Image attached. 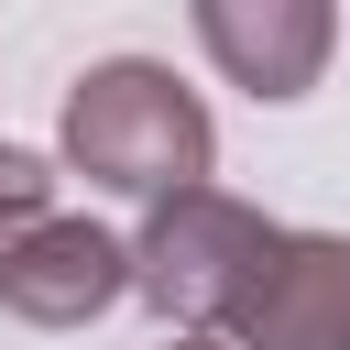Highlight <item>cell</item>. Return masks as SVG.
<instances>
[{"label":"cell","mask_w":350,"mask_h":350,"mask_svg":"<svg viewBox=\"0 0 350 350\" xmlns=\"http://www.w3.org/2000/svg\"><path fill=\"white\" fill-rule=\"evenodd\" d=\"M164 350H230V339H164Z\"/></svg>","instance_id":"7"},{"label":"cell","mask_w":350,"mask_h":350,"mask_svg":"<svg viewBox=\"0 0 350 350\" xmlns=\"http://www.w3.org/2000/svg\"><path fill=\"white\" fill-rule=\"evenodd\" d=\"M273 219L230 186H197V197H164L142 208V241H131V295L175 328V339H219L252 295V273L273 262Z\"/></svg>","instance_id":"2"},{"label":"cell","mask_w":350,"mask_h":350,"mask_svg":"<svg viewBox=\"0 0 350 350\" xmlns=\"http://www.w3.org/2000/svg\"><path fill=\"white\" fill-rule=\"evenodd\" d=\"M131 295V241L120 230H98V219H44V230H22L11 252H0V306L22 317V328H88V317H109Z\"/></svg>","instance_id":"3"},{"label":"cell","mask_w":350,"mask_h":350,"mask_svg":"<svg viewBox=\"0 0 350 350\" xmlns=\"http://www.w3.org/2000/svg\"><path fill=\"white\" fill-rule=\"evenodd\" d=\"M55 142H66V164H77L88 186L142 197V208L197 197L208 164H219L208 98L175 88V66H153V55H98V66L66 88V131H55Z\"/></svg>","instance_id":"1"},{"label":"cell","mask_w":350,"mask_h":350,"mask_svg":"<svg viewBox=\"0 0 350 350\" xmlns=\"http://www.w3.org/2000/svg\"><path fill=\"white\" fill-rule=\"evenodd\" d=\"M55 219V164L33 153V142H0V252L22 241V230H44Z\"/></svg>","instance_id":"6"},{"label":"cell","mask_w":350,"mask_h":350,"mask_svg":"<svg viewBox=\"0 0 350 350\" xmlns=\"http://www.w3.org/2000/svg\"><path fill=\"white\" fill-rule=\"evenodd\" d=\"M219 339L230 350H350V241L339 230H284Z\"/></svg>","instance_id":"4"},{"label":"cell","mask_w":350,"mask_h":350,"mask_svg":"<svg viewBox=\"0 0 350 350\" xmlns=\"http://www.w3.org/2000/svg\"><path fill=\"white\" fill-rule=\"evenodd\" d=\"M197 44L230 88L252 98H306L328 77V44H339V11L328 0H197Z\"/></svg>","instance_id":"5"}]
</instances>
